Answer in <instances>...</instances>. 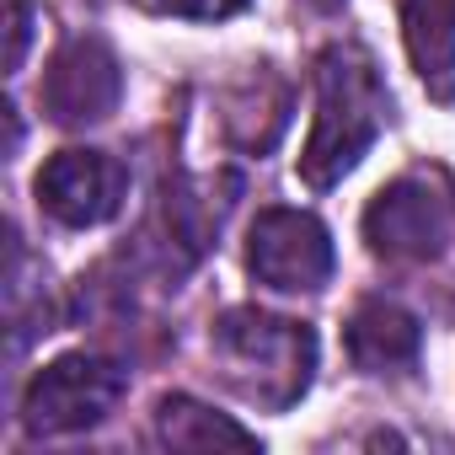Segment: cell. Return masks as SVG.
<instances>
[{"mask_svg":"<svg viewBox=\"0 0 455 455\" xmlns=\"http://www.w3.org/2000/svg\"><path fill=\"white\" fill-rule=\"evenodd\" d=\"M386 118H391V92H386L375 60L354 44H332L316 60V118H311V140L300 150V182L316 193L343 182L370 156Z\"/></svg>","mask_w":455,"mask_h":455,"instance_id":"6da1fadb","label":"cell"},{"mask_svg":"<svg viewBox=\"0 0 455 455\" xmlns=\"http://www.w3.org/2000/svg\"><path fill=\"white\" fill-rule=\"evenodd\" d=\"M225 380H231L247 402L258 407H295L311 380H316V332L306 322H290V316H274V311H258V306H236L214 322V338H209Z\"/></svg>","mask_w":455,"mask_h":455,"instance_id":"7a4b0ae2","label":"cell"},{"mask_svg":"<svg viewBox=\"0 0 455 455\" xmlns=\"http://www.w3.org/2000/svg\"><path fill=\"white\" fill-rule=\"evenodd\" d=\"M364 242L386 263H434L455 247V188L444 172H402L364 209Z\"/></svg>","mask_w":455,"mask_h":455,"instance_id":"3957f363","label":"cell"},{"mask_svg":"<svg viewBox=\"0 0 455 455\" xmlns=\"http://www.w3.org/2000/svg\"><path fill=\"white\" fill-rule=\"evenodd\" d=\"M129 391V370L118 359H102V354H65L54 364H44L22 396V423L28 434H81V428H97L118 396Z\"/></svg>","mask_w":455,"mask_h":455,"instance_id":"277c9868","label":"cell"},{"mask_svg":"<svg viewBox=\"0 0 455 455\" xmlns=\"http://www.w3.org/2000/svg\"><path fill=\"white\" fill-rule=\"evenodd\" d=\"M332 263V231L306 209H263L247 231V268L279 295H316Z\"/></svg>","mask_w":455,"mask_h":455,"instance_id":"5b68a950","label":"cell"},{"mask_svg":"<svg viewBox=\"0 0 455 455\" xmlns=\"http://www.w3.org/2000/svg\"><path fill=\"white\" fill-rule=\"evenodd\" d=\"M129 198V166L108 150L92 145H70L54 150L38 172V204L49 220L70 225V231H92V225H108Z\"/></svg>","mask_w":455,"mask_h":455,"instance_id":"8992f818","label":"cell"},{"mask_svg":"<svg viewBox=\"0 0 455 455\" xmlns=\"http://www.w3.org/2000/svg\"><path fill=\"white\" fill-rule=\"evenodd\" d=\"M124 102V65L102 38H70L44 76V113L65 129L102 124Z\"/></svg>","mask_w":455,"mask_h":455,"instance_id":"52a82bcc","label":"cell"},{"mask_svg":"<svg viewBox=\"0 0 455 455\" xmlns=\"http://www.w3.org/2000/svg\"><path fill=\"white\" fill-rule=\"evenodd\" d=\"M418 348H423L418 316L391 300H364L348 316V359L364 375H402L418 364Z\"/></svg>","mask_w":455,"mask_h":455,"instance_id":"ba28073f","label":"cell"},{"mask_svg":"<svg viewBox=\"0 0 455 455\" xmlns=\"http://www.w3.org/2000/svg\"><path fill=\"white\" fill-rule=\"evenodd\" d=\"M402 44L434 97L455 86V0H402Z\"/></svg>","mask_w":455,"mask_h":455,"instance_id":"9c48e42d","label":"cell"},{"mask_svg":"<svg viewBox=\"0 0 455 455\" xmlns=\"http://www.w3.org/2000/svg\"><path fill=\"white\" fill-rule=\"evenodd\" d=\"M156 439L166 450H258V434L231 423L225 412L193 402V396H161L156 402Z\"/></svg>","mask_w":455,"mask_h":455,"instance_id":"30bf717a","label":"cell"},{"mask_svg":"<svg viewBox=\"0 0 455 455\" xmlns=\"http://www.w3.org/2000/svg\"><path fill=\"white\" fill-rule=\"evenodd\" d=\"M156 6L172 12V17H193V22H220V17L247 12L252 0H156Z\"/></svg>","mask_w":455,"mask_h":455,"instance_id":"8fae6325","label":"cell"},{"mask_svg":"<svg viewBox=\"0 0 455 455\" xmlns=\"http://www.w3.org/2000/svg\"><path fill=\"white\" fill-rule=\"evenodd\" d=\"M28 44H33V6H28V0H12V44H6V70L12 76L28 60Z\"/></svg>","mask_w":455,"mask_h":455,"instance_id":"7c38bea8","label":"cell"},{"mask_svg":"<svg viewBox=\"0 0 455 455\" xmlns=\"http://www.w3.org/2000/svg\"><path fill=\"white\" fill-rule=\"evenodd\" d=\"M306 6H316V12H338L343 0H306Z\"/></svg>","mask_w":455,"mask_h":455,"instance_id":"4fadbf2b","label":"cell"}]
</instances>
